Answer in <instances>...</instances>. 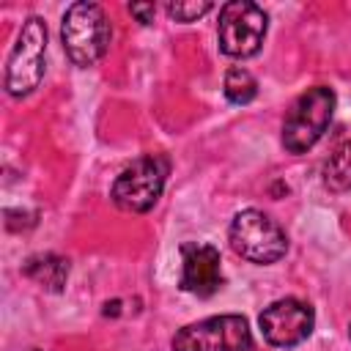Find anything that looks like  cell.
I'll return each instance as SVG.
<instances>
[{
  "instance_id": "cell-3",
  "label": "cell",
  "mask_w": 351,
  "mask_h": 351,
  "mask_svg": "<svg viewBox=\"0 0 351 351\" xmlns=\"http://www.w3.org/2000/svg\"><path fill=\"white\" fill-rule=\"evenodd\" d=\"M228 236H230V247L236 250V255H241L250 263H261V266L277 263L288 250L285 230L258 208L239 211L230 222Z\"/></svg>"
},
{
  "instance_id": "cell-13",
  "label": "cell",
  "mask_w": 351,
  "mask_h": 351,
  "mask_svg": "<svg viewBox=\"0 0 351 351\" xmlns=\"http://www.w3.org/2000/svg\"><path fill=\"white\" fill-rule=\"evenodd\" d=\"M208 11H211L208 0H176V3H167V14L176 22H195Z\"/></svg>"
},
{
  "instance_id": "cell-6",
  "label": "cell",
  "mask_w": 351,
  "mask_h": 351,
  "mask_svg": "<svg viewBox=\"0 0 351 351\" xmlns=\"http://www.w3.org/2000/svg\"><path fill=\"white\" fill-rule=\"evenodd\" d=\"M266 36V14L250 0H230L219 8L217 38L230 58H252Z\"/></svg>"
},
{
  "instance_id": "cell-7",
  "label": "cell",
  "mask_w": 351,
  "mask_h": 351,
  "mask_svg": "<svg viewBox=\"0 0 351 351\" xmlns=\"http://www.w3.org/2000/svg\"><path fill=\"white\" fill-rule=\"evenodd\" d=\"M173 351H252V332L241 315H214L178 329Z\"/></svg>"
},
{
  "instance_id": "cell-5",
  "label": "cell",
  "mask_w": 351,
  "mask_h": 351,
  "mask_svg": "<svg viewBox=\"0 0 351 351\" xmlns=\"http://www.w3.org/2000/svg\"><path fill=\"white\" fill-rule=\"evenodd\" d=\"M47 25L41 16H27L5 63V90L16 99L33 93L44 77Z\"/></svg>"
},
{
  "instance_id": "cell-1",
  "label": "cell",
  "mask_w": 351,
  "mask_h": 351,
  "mask_svg": "<svg viewBox=\"0 0 351 351\" xmlns=\"http://www.w3.org/2000/svg\"><path fill=\"white\" fill-rule=\"evenodd\" d=\"M110 22L101 5L96 3H74L63 14L60 38L69 60L80 69L99 63L110 49Z\"/></svg>"
},
{
  "instance_id": "cell-14",
  "label": "cell",
  "mask_w": 351,
  "mask_h": 351,
  "mask_svg": "<svg viewBox=\"0 0 351 351\" xmlns=\"http://www.w3.org/2000/svg\"><path fill=\"white\" fill-rule=\"evenodd\" d=\"M129 11H132L143 25H151V22H154V3H132Z\"/></svg>"
},
{
  "instance_id": "cell-15",
  "label": "cell",
  "mask_w": 351,
  "mask_h": 351,
  "mask_svg": "<svg viewBox=\"0 0 351 351\" xmlns=\"http://www.w3.org/2000/svg\"><path fill=\"white\" fill-rule=\"evenodd\" d=\"M104 313H107V315H110V313L115 315V313H118V302H112V304L107 302V304H104Z\"/></svg>"
},
{
  "instance_id": "cell-4",
  "label": "cell",
  "mask_w": 351,
  "mask_h": 351,
  "mask_svg": "<svg viewBox=\"0 0 351 351\" xmlns=\"http://www.w3.org/2000/svg\"><path fill=\"white\" fill-rule=\"evenodd\" d=\"M167 173H170V162L162 154H148L134 159L129 167L118 173L112 184V203L121 211H132V214H143L154 208V203L165 189Z\"/></svg>"
},
{
  "instance_id": "cell-10",
  "label": "cell",
  "mask_w": 351,
  "mask_h": 351,
  "mask_svg": "<svg viewBox=\"0 0 351 351\" xmlns=\"http://www.w3.org/2000/svg\"><path fill=\"white\" fill-rule=\"evenodd\" d=\"M25 274L33 277L36 282H41L49 291H60L66 285V277H69V261L55 258V255H41V258L27 261Z\"/></svg>"
},
{
  "instance_id": "cell-12",
  "label": "cell",
  "mask_w": 351,
  "mask_h": 351,
  "mask_svg": "<svg viewBox=\"0 0 351 351\" xmlns=\"http://www.w3.org/2000/svg\"><path fill=\"white\" fill-rule=\"evenodd\" d=\"M255 93H258V82L247 69L236 66V69H230L225 74V96H228V101L247 104V101L255 99Z\"/></svg>"
},
{
  "instance_id": "cell-9",
  "label": "cell",
  "mask_w": 351,
  "mask_h": 351,
  "mask_svg": "<svg viewBox=\"0 0 351 351\" xmlns=\"http://www.w3.org/2000/svg\"><path fill=\"white\" fill-rule=\"evenodd\" d=\"M222 285V266L219 252L211 244L189 241L181 247V291L195 296H211Z\"/></svg>"
},
{
  "instance_id": "cell-11",
  "label": "cell",
  "mask_w": 351,
  "mask_h": 351,
  "mask_svg": "<svg viewBox=\"0 0 351 351\" xmlns=\"http://www.w3.org/2000/svg\"><path fill=\"white\" fill-rule=\"evenodd\" d=\"M324 184L332 192H346L351 189V140L337 145L332 156L324 165Z\"/></svg>"
},
{
  "instance_id": "cell-2",
  "label": "cell",
  "mask_w": 351,
  "mask_h": 351,
  "mask_svg": "<svg viewBox=\"0 0 351 351\" xmlns=\"http://www.w3.org/2000/svg\"><path fill=\"white\" fill-rule=\"evenodd\" d=\"M335 90L326 85H315L310 90H304L288 110L285 121H282V145L291 154H304L307 148H313L335 112Z\"/></svg>"
},
{
  "instance_id": "cell-8",
  "label": "cell",
  "mask_w": 351,
  "mask_h": 351,
  "mask_svg": "<svg viewBox=\"0 0 351 351\" xmlns=\"http://www.w3.org/2000/svg\"><path fill=\"white\" fill-rule=\"evenodd\" d=\"M258 324L266 343L277 348H291L310 337L315 315H313V307L302 299H277L261 313Z\"/></svg>"
}]
</instances>
